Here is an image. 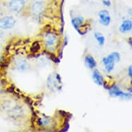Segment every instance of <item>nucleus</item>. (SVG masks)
<instances>
[{
  "label": "nucleus",
  "mask_w": 132,
  "mask_h": 132,
  "mask_svg": "<svg viewBox=\"0 0 132 132\" xmlns=\"http://www.w3.org/2000/svg\"><path fill=\"white\" fill-rule=\"evenodd\" d=\"M60 84H61V78L59 74H51L48 77L47 86L50 90L60 89Z\"/></svg>",
  "instance_id": "obj_1"
},
{
  "label": "nucleus",
  "mask_w": 132,
  "mask_h": 132,
  "mask_svg": "<svg viewBox=\"0 0 132 132\" xmlns=\"http://www.w3.org/2000/svg\"><path fill=\"white\" fill-rule=\"evenodd\" d=\"M16 20L12 16H6L0 19V28L3 30L11 29L15 26Z\"/></svg>",
  "instance_id": "obj_2"
},
{
  "label": "nucleus",
  "mask_w": 132,
  "mask_h": 132,
  "mask_svg": "<svg viewBox=\"0 0 132 132\" xmlns=\"http://www.w3.org/2000/svg\"><path fill=\"white\" fill-rule=\"evenodd\" d=\"M44 10V4L40 0H36L32 3L30 6V11L34 16L39 17Z\"/></svg>",
  "instance_id": "obj_3"
},
{
  "label": "nucleus",
  "mask_w": 132,
  "mask_h": 132,
  "mask_svg": "<svg viewBox=\"0 0 132 132\" xmlns=\"http://www.w3.org/2000/svg\"><path fill=\"white\" fill-rule=\"evenodd\" d=\"M25 5V0H11L9 3V8L14 13H20Z\"/></svg>",
  "instance_id": "obj_4"
},
{
  "label": "nucleus",
  "mask_w": 132,
  "mask_h": 132,
  "mask_svg": "<svg viewBox=\"0 0 132 132\" xmlns=\"http://www.w3.org/2000/svg\"><path fill=\"white\" fill-rule=\"evenodd\" d=\"M115 60L114 57L113 56L112 53H111L108 56L105 57L102 59V64H104L105 69L108 73H110L114 69L115 65Z\"/></svg>",
  "instance_id": "obj_5"
},
{
  "label": "nucleus",
  "mask_w": 132,
  "mask_h": 132,
  "mask_svg": "<svg viewBox=\"0 0 132 132\" xmlns=\"http://www.w3.org/2000/svg\"><path fill=\"white\" fill-rule=\"evenodd\" d=\"M98 17L100 19V22L105 26H109L111 21V18L109 13L106 10H102L98 13Z\"/></svg>",
  "instance_id": "obj_6"
},
{
  "label": "nucleus",
  "mask_w": 132,
  "mask_h": 132,
  "mask_svg": "<svg viewBox=\"0 0 132 132\" xmlns=\"http://www.w3.org/2000/svg\"><path fill=\"white\" fill-rule=\"evenodd\" d=\"M109 94L112 97H125V98H129L131 97V94L123 92L117 86H113L111 89H109Z\"/></svg>",
  "instance_id": "obj_7"
},
{
  "label": "nucleus",
  "mask_w": 132,
  "mask_h": 132,
  "mask_svg": "<svg viewBox=\"0 0 132 132\" xmlns=\"http://www.w3.org/2000/svg\"><path fill=\"white\" fill-rule=\"evenodd\" d=\"M84 21H85V19L82 17H76V18H73L71 20L72 25L74 27V28L80 33V35H82V32H81L80 30V27L82 26Z\"/></svg>",
  "instance_id": "obj_8"
},
{
  "label": "nucleus",
  "mask_w": 132,
  "mask_h": 132,
  "mask_svg": "<svg viewBox=\"0 0 132 132\" xmlns=\"http://www.w3.org/2000/svg\"><path fill=\"white\" fill-rule=\"evenodd\" d=\"M132 28V22L129 20H125L119 28L120 32L122 33H126L129 32Z\"/></svg>",
  "instance_id": "obj_9"
},
{
  "label": "nucleus",
  "mask_w": 132,
  "mask_h": 132,
  "mask_svg": "<svg viewBox=\"0 0 132 132\" xmlns=\"http://www.w3.org/2000/svg\"><path fill=\"white\" fill-rule=\"evenodd\" d=\"M92 77H93V80L95 84H97V85H99V86H102V85H103V83H104L103 77H102V75L100 74V73L99 72L98 70H94Z\"/></svg>",
  "instance_id": "obj_10"
},
{
  "label": "nucleus",
  "mask_w": 132,
  "mask_h": 132,
  "mask_svg": "<svg viewBox=\"0 0 132 132\" xmlns=\"http://www.w3.org/2000/svg\"><path fill=\"white\" fill-rule=\"evenodd\" d=\"M85 62L87 67L90 69H93L96 66V62H95V59L91 55H87V56L85 57Z\"/></svg>",
  "instance_id": "obj_11"
},
{
  "label": "nucleus",
  "mask_w": 132,
  "mask_h": 132,
  "mask_svg": "<svg viewBox=\"0 0 132 132\" xmlns=\"http://www.w3.org/2000/svg\"><path fill=\"white\" fill-rule=\"evenodd\" d=\"M57 41V37L53 34H48L46 36V44L48 47H52Z\"/></svg>",
  "instance_id": "obj_12"
},
{
  "label": "nucleus",
  "mask_w": 132,
  "mask_h": 132,
  "mask_svg": "<svg viewBox=\"0 0 132 132\" xmlns=\"http://www.w3.org/2000/svg\"><path fill=\"white\" fill-rule=\"evenodd\" d=\"M94 37H95V39L97 40V42L99 44V45L102 46L105 43V37H104V35H102V33L100 32H95L94 34Z\"/></svg>",
  "instance_id": "obj_13"
},
{
  "label": "nucleus",
  "mask_w": 132,
  "mask_h": 132,
  "mask_svg": "<svg viewBox=\"0 0 132 132\" xmlns=\"http://www.w3.org/2000/svg\"><path fill=\"white\" fill-rule=\"evenodd\" d=\"M17 67L20 71H24L28 68V63L26 62V61L24 60L18 61L17 62Z\"/></svg>",
  "instance_id": "obj_14"
},
{
  "label": "nucleus",
  "mask_w": 132,
  "mask_h": 132,
  "mask_svg": "<svg viewBox=\"0 0 132 132\" xmlns=\"http://www.w3.org/2000/svg\"><path fill=\"white\" fill-rule=\"evenodd\" d=\"M39 49H40V45H39V43L38 42H35L32 44V46L30 48V51L34 53L37 52Z\"/></svg>",
  "instance_id": "obj_15"
},
{
  "label": "nucleus",
  "mask_w": 132,
  "mask_h": 132,
  "mask_svg": "<svg viewBox=\"0 0 132 132\" xmlns=\"http://www.w3.org/2000/svg\"><path fill=\"white\" fill-rule=\"evenodd\" d=\"M113 55V57H114L115 60H116V62H119L120 60V55L119 53L118 52H113L111 53Z\"/></svg>",
  "instance_id": "obj_16"
},
{
  "label": "nucleus",
  "mask_w": 132,
  "mask_h": 132,
  "mask_svg": "<svg viewBox=\"0 0 132 132\" xmlns=\"http://www.w3.org/2000/svg\"><path fill=\"white\" fill-rule=\"evenodd\" d=\"M103 4L104 5V6H110L111 4V2L109 1V0H104L103 1Z\"/></svg>",
  "instance_id": "obj_17"
},
{
  "label": "nucleus",
  "mask_w": 132,
  "mask_h": 132,
  "mask_svg": "<svg viewBox=\"0 0 132 132\" xmlns=\"http://www.w3.org/2000/svg\"><path fill=\"white\" fill-rule=\"evenodd\" d=\"M128 73H129V76L130 78H132V67L131 66H130L129 67V69H128Z\"/></svg>",
  "instance_id": "obj_18"
},
{
  "label": "nucleus",
  "mask_w": 132,
  "mask_h": 132,
  "mask_svg": "<svg viewBox=\"0 0 132 132\" xmlns=\"http://www.w3.org/2000/svg\"><path fill=\"white\" fill-rule=\"evenodd\" d=\"M3 35H4V33H3L2 31H1V30H0V39L2 38Z\"/></svg>",
  "instance_id": "obj_19"
},
{
  "label": "nucleus",
  "mask_w": 132,
  "mask_h": 132,
  "mask_svg": "<svg viewBox=\"0 0 132 132\" xmlns=\"http://www.w3.org/2000/svg\"><path fill=\"white\" fill-rule=\"evenodd\" d=\"M129 44L130 46H131V37L129 38Z\"/></svg>",
  "instance_id": "obj_20"
},
{
  "label": "nucleus",
  "mask_w": 132,
  "mask_h": 132,
  "mask_svg": "<svg viewBox=\"0 0 132 132\" xmlns=\"http://www.w3.org/2000/svg\"><path fill=\"white\" fill-rule=\"evenodd\" d=\"M0 90H1V88H0Z\"/></svg>",
  "instance_id": "obj_21"
}]
</instances>
